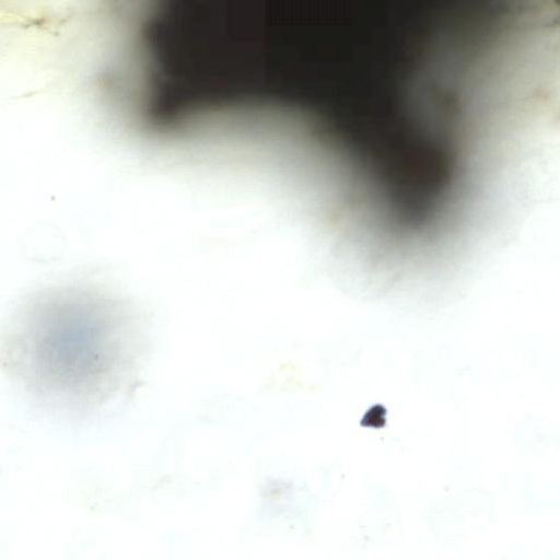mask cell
Segmentation results:
<instances>
[{
	"mask_svg": "<svg viewBox=\"0 0 560 560\" xmlns=\"http://www.w3.org/2000/svg\"><path fill=\"white\" fill-rule=\"evenodd\" d=\"M130 303L84 281L30 294L0 330V370L48 407L102 406L132 375L140 352Z\"/></svg>",
	"mask_w": 560,
	"mask_h": 560,
	"instance_id": "1",
	"label": "cell"
}]
</instances>
